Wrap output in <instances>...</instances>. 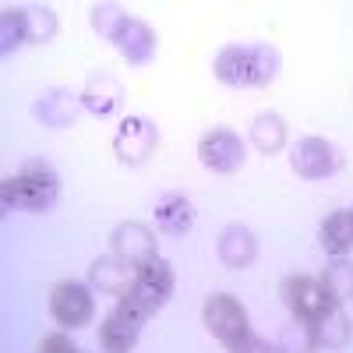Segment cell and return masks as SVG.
<instances>
[{
    "instance_id": "2",
    "label": "cell",
    "mask_w": 353,
    "mask_h": 353,
    "mask_svg": "<svg viewBox=\"0 0 353 353\" xmlns=\"http://www.w3.org/2000/svg\"><path fill=\"white\" fill-rule=\"evenodd\" d=\"M61 198V176L43 159H28L0 188L4 212H50Z\"/></svg>"
},
{
    "instance_id": "1",
    "label": "cell",
    "mask_w": 353,
    "mask_h": 353,
    "mask_svg": "<svg viewBox=\"0 0 353 353\" xmlns=\"http://www.w3.org/2000/svg\"><path fill=\"white\" fill-rule=\"evenodd\" d=\"M279 50L272 43H230L216 53L212 74L230 88H261L279 74Z\"/></svg>"
},
{
    "instance_id": "16",
    "label": "cell",
    "mask_w": 353,
    "mask_h": 353,
    "mask_svg": "<svg viewBox=\"0 0 353 353\" xmlns=\"http://www.w3.org/2000/svg\"><path fill=\"white\" fill-rule=\"evenodd\" d=\"M134 276H138V269H131V265L121 261L117 254L96 258L92 265H88V283H92L96 290H103V293H113V297H124V293L134 286Z\"/></svg>"
},
{
    "instance_id": "15",
    "label": "cell",
    "mask_w": 353,
    "mask_h": 353,
    "mask_svg": "<svg viewBox=\"0 0 353 353\" xmlns=\"http://www.w3.org/2000/svg\"><path fill=\"white\" fill-rule=\"evenodd\" d=\"M258 258V237L244 223H230L219 233V261L226 269H248Z\"/></svg>"
},
{
    "instance_id": "5",
    "label": "cell",
    "mask_w": 353,
    "mask_h": 353,
    "mask_svg": "<svg viewBox=\"0 0 353 353\" xmlns=\"http://www.w3.org/2000/svg\"><path fill=\"white\" fill-rule=\"evenodd\" d=\"M50 314L57 325L64 329H81L96 318V297H92V286L81 283V279H64L57 283L50 293Z\"/></svg>"
},
{
    "instance_id": "18",
    "label": "cell",
    "mask_w": 353,
    "mask_h": 353,
    "mask_svg": "<svg viewBox=\"0 0 353 353\" xmlns=\"http://www.w3.org/2000/svg\"><path fill=\"white\" fill-rule=\"evenodd\" d=\"M318 244L332 258H346L353 251V209H339L321 223L318 226Z\"/></svg>"
},
{
    "instance_id": "17",
    "label": "cell",
    "mask_w": 353,
    "mask_h": 353,
    "mask_svg": "<svg viewBox=\"0 0 353 353\" xmlns=\"http://www.w3.org/2000/svg\"><path fill=\"white\" fill-rule=\"evenodd\" d=\"M152 212H156V226L163 233H170V237H184V233L194 226V205L184 194H176V191L159 194L156 205H152Z\"/></svg>"
},
{
    "instance_id": "4",
    "label": "cell",
    "mask_w": 353,
    "mask_h": 353,
    "mask_svg": "<svg viewBox=\"0 0 353 353\" xmlns=\"http://www.w3.org/2000/svg\"><path fill=\"white\" fill-rule=\"evenodd\" d=\"M201 321H205V329H209L230 353H237L254 336L244 304L237 297H230V293H212V297L201 304Z\"/></svg>"
},
{
    "instance_id": "10",
    "label": "cell",
    "mask_w": 353,
    "mask_h": 353,
    "mask_svg": "<svg viewBox=\"0 0 353 353\" xmlns=\"http://www.w3.org/2000/svg\"><path fill=\"white\" fill-rule=\"evenodd\" d=\"M110 248L113 254L128 261L131 269H145L149 261L159 258V244H156V233L145 226V223H121L110 233Z\"/></svg>"
},
{
    "instance_id": "27",
    "label": "cell",
    "mask_w": 353,
    "mask_h": 353,
    "mask_svg": "<svg viewBox=\"0 0 353 353\" xmlns=\"http://www.w3.org/2000/svg\"><path fill=\"white\" fill-rule=\"evenodd\" d=\"M237 353H283V350H279V343H269V339H261V336H251Z\"/></svg>"
},
{
    "instance_id": "25",
    "label": "cell",
    "mask_w": 353,
    "mask_h": 353,
    "mask_svg": "<svg viewBox=\"0 0 353 353\" xmlns=\"http://www.w3.org/2000/svg\"><path fill=\"white\" fill-rule=\"evenodd\" d=\"M124 18H128V11L117 8V4H92L88 8V21H92V28L99 36H106V39H113V32L121 28Z\"/></svg>"
},
{
    "instance_id": "12",
    "label": "cell",
    "mask_w": 353,
    "mask_h": 353,
    "mask_svg": "<svg viewBox=\"0 0 353 353\" xmlns=\"http://www.w3.org/2000/svg\"><path fill=\"white\" fill-rule=\"evenodd\" d=\"M110 43H113L117 53H121L128 64H134V68L149 64L152 57H156V46H159V39H156V32H152V25H145L141 18H131V14L121 21V28L113 32Z\"/></svg>"
},
{
    "instance_id": "19",
    "label": "cell",
    "mask_w": 353,
    "mask_h": 353,
    "mask_svg": "<svg viewBox=\"0 0 353 353\" xmlns=\"http://www.w3.org/2000/svg\"><path fill=\"white\" fill-rule=\"evenodd\" d=\"M286 138H290V128H286L283 117L272 113V110L258 113L254 121H251V141H254V149L265 152V156H276L283 145H286Z\"/></svg>"
},
{
    "instance_id": "6",
    "label": "cell",
    "mask_w": 353,
    "mask_h": 353,
    "mask_svg": "<svg viewBox=\"0 0 353 353\" xmlns=\"http://www.w3.org/2000/svg\"><path fill=\"white\" fill-rule=\"evenodd\" d=\"M283 304H286L293 321L314 325L336 301L329 297V290L321 286V279H314V276H286L283 279Z\"/></svg>"
},
{
    "instance_id": "8",
    "label": "cell",
    "mask_w": 353,
    "mask_h": 353,
    "mask_svg": "<svg viewBox=\"0 0 353 353\" xmlns=\"http://www.w3.org/2000/svg\"><path fill=\"white\" fill-rule=\"evenodd\" d=\"M159 149V128L149 117H124L121 128L113 134V152L128 166H141Z\"/></svg>"
},
{
    "instance_id": "22",
    "label": "cell",
    "mask_w": 353,
    "mask_h": 353,
    "mask_svg": "<svg viewBox=\"0 0 353 353\" xmlns=\"http://www.w3.org/2000/svg\"><path fill=\"white\" fill-rule=\"evenodd\" d=\"M28 43V21H25V8H4L0 11V50L14 53L18 46Z\"/></svg>"
},
{
    "instance_id": "9",
    "label": "cell",
    "mask_w": 353,
    "mask_h": 353,
    "mask_svg": "<svg viewBox=\"0 0 353 353\" xmlns=\"http://www.w3.org/2000/svg\"><path fill=\"white\" fill-rule=\"evenodd\" d=\"M290 166L297 170L304 181H325L343 166V152L329 138H301L290 149Z\"/></svg>"
},
{
    "instance_id": "7",
    "label": "cell",
    "mask_w": 353,
    "mask_h": 353,
    "mask_svg": "<svg viewBox=\"0 0 353 353\" xmlns=\"http://www.w3.org/2000/svg\"><path fill=\"white\" fill-rule=\"evenodd\" d=\"M198 159L205 170H212V173H237L248 159V149H244V141L241 134H233L230 128H212V131H205L198 138Z\"/></svg>"
},
{
    "instance_id": "24",
    "label": "cell",
    "mask_w": 353,
    "mask_h": 353,
    "mask_svg": "<svg viewBox=\"0 0 353 353\" xmlns=\"http://www.w3.org/2000/svg\"><path fill=\"white\" fill-rule=\"evenodd\" d=\"M25 21H28V43H50L57 36V14L53 8L46 4H36V8H25Z\"/></svg>"
},
{
    "instance_id": "26",
    "label": "cell",
    "mask_w": 353,
    "mask_h": 353,
    "mask_svg": "<svg viewBox=\"0 0 353 353\" xmlns=\"http://www.w3.org/2000/svg\"><path fill=\"white\" fill-rule=\"evenodd\" d=\"M39 353H81L64 332H50L43 343H39Z\"/></svg>"
},
{
    "instance_id": "11",
    "label": "cell",
    "mask_w": 353,
    "mask_h": 353,
    "mask_svg": "<svg viewBox=\"0 0 353 353\" xmlns=\"http://www.w3.org/2000/svg\"><path fill=\"white\" fill-rule=\"evenodd\" d=\"M145 321L149 318H141L138 311L124 307L121 301H117V307L103 318V325H99V343L106 353H131L141 339V329H145Z\"/></svg>"
},
{
    "instance_id": "13",
    "label": "cell",
    "mask_w": 353,
    "mask_h": 353,
    "mask_svg": "<svg viewBox=\"0 0 353 353\" xmlns=\"http://www.w3.org/2000/svg\"><path fill=\"white\" fill-rule=\"evenodd\" d=\"M85 106H81V96L78 92H71V88H46V92L36 99V106H32V113L39 117V121L46 124V128H71L74 121H78V113H81Z\"/></svg>"
},
{
    "instance_id": "3",
    "label": "cell",
    "mask_w": 353,
    "mask_h": 353,
    "mask_svg": "<svg viewBox=\"0 0 353 353\" xmlns=\"http://www.w3.org/2000/svg\"><path fill=\"white\" fill-rule=\"evenodd\" d=\"M173 290H176V276H173V265L166 258H156L149 261L145 269H138L134 276V286L124 293V297H117L124 307L138 311L141 318H152L156 311H163L173 297Z\"/></svg>"
},
{
    "instance_id": "21",
    "label": "cell",
    "mask_w": 353,
    "mask_h": 353,
    "mask_svg": "<svg viewBox=\"0 0 353 353\" xmlns=\"http://www.w3.org/2000/svg\"><path fill=\"white\" fill-rule=\"evenodd\" d=\"M321 286L329 290V297L336 304H346L353 301V261L350 258H332L321 272Z\"/></svg>"
},
{
    "instance_id": "23",
    "label": "cell",
    "mask_w": 353,
    "mask_h": 353,
    "mask_svg": "<svg viewBox=\"0 0 353 353\" xmlns=\"http://www.w3.org/2000/svg\"><path fill=\"white\" fill-rule=\"evenodd\" d=\"M276 343L283 353H318V339H314V329L307 321H290V325H283Z\"/></svg>"
},
{
    "instance_id": "20",
    "label": "cell",
    "mask_w": 353,
    "mask_h": 353,
    "mask_svg": "<svg viewBox=\"0 0 353 353\" xmlns=\"http://www.w3.org/2000/svg\"><path fill=\"white\" fill-rule=\"evenodd\" d=\"M314 339H318V350L325 346V350H343L346 343H350V332H353V325H350V314H346V307L343 304H332L325 314H321L318 321H314Z\"/></svg>"
},
{
    "instance_id": "14",
    "label": "cell",
    "mask_w": 353,
    "mask_h": 353,
    "mask_svg": "<svg viewBox=\"0 0 353 353\" xmlns=\"http://www.w3.org/2000/svg\"><path fill=\"white\" fill-rule=\"evenodd\" d=\"M78 96H81V106L88 113L110 117V113L121 110V103H124V85L117 81L113 74H106V71H92V74L85 78V88H81Z\"/></svg>"
}]
</instances>
